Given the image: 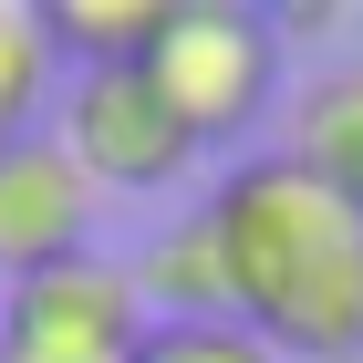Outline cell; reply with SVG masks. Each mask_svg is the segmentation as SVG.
Here are the masks:
<instances>
[{
	"instance_id": "6da1fadb",
	"label": "cell",
	"mask_w": 363,
	"mask_h": 363,
	"mask_svg": "<svg viewBox=\"0 0 363 363\" xmlns=\"http://www.w3.org/2000/svg\"><path fill=\"white\" fill-rule=\"evenodd\" d=\"M218 239L239 280V322L280 363H353L363 353V208L333 197L291 156H239L218 177Z\"/></svg>"
},
{
	"instance_id": "7a4b0ae2",
	"label": "cell",
	"mask_w": 363,
	"mask_h": 363,
	"mask_svg": "<svg viewBox=\"0 0 363 363\" xmlns=\"http://www.w3.org/2000/svg\"><path fill=\"white\" fill-rule=\"evenodd\" d=\"M145 73L187 114L197 145H228L250 135L280 94V21L250 11V0H167V21L145 42Z\"/></svg>"
},
{
	"instance_id": "3957f363",
	"label": "cell",
	"mask_w": 363,
	"mask_h": 363,
	"mask_svg": "<svg viewBox=\"0 0 363 363\" xmlns=\"http://www.w3.org/2000/svg\"><path fill=\"white\" fill-rule=\"evenodd\" d=\"M62 145H73V167L94 177V197H156L177 187V177L208 156V145L187 135V114L156 94V73L145 62H104V73H73V94H62Z\"/></svg>"
},
{
	"instance_id": "277c9868",
	"label": "cell",
	"mask_w": 363,
	"mask_h": 363,
	"mask_svg": "<svg viewBox=\"0 0 363 363\" xmlns=\"http://www.w3.org/2000/svg\"><path fill=\"white\" fill-rule=\"evenodd\" d=\"M145 333L156 322L135 301V270L104 250L0 291V363H135Z\"/></svg>"
},
{
	"instance_id": "5b68a950",
	"label": "cell",
	"mask_w": 363,
	"mask_h": 363,
	"mask_svg": "<svg viewBox=\"0 0 363 363\" xmlns=\"http://www.w3.org/2000/svg\"><path fill=\"white\" fill-rule=\"evenodd\" d=\"M94 250V177L62 135L0 145V280H42Z\"/></svg>"
},
{
	"instance_id": "8992f818",
	"label": "cell",
	"mask_w": 363,
	"mask_h": 363,
	"mask_svg": "<svg viewBox=\"0 0 363 363\" xmlns=\"http://www.w3.org/2000/svg\"><path fill=\"white\" fill-rule=\"evenodd\" d=\"M135 301L145 322H239V280H228V239H218V208H177L135 259Z\"/></svg>"
},
{
	"instance_id": "52a82bcc",
	"label": "cell",
	"mask_w": 363,
	"mask_h": 363,
	"mask_svg": "<svg viewBox=\"0 0 363 363\" xmlns=\"http://www.w3.org/2000/svg\"><path fill=\"white\" fill-rule=\"evenodd\" d=\"M280 156L311 167L333 197L363 208V52L353 62H322V73L280 104Z\"/></svg>"
},
{
	"instance_id": "ba28073f",
	"label": "cell",
	"mask_w": 363,
	"mask_h": 363,
	"mask_svg": "<svg viewBox=\"0 0 363 363\" xmlns=\"http://www.w3.org/2000/svg\"><path fill=\"white\" fill-rule=\"evenodd\" d=\"M52 21V52H73V73H104V62H145L167 0H42Z\"/></svg>"
},
{
	"instance_id": "9c48e42d",
	"label": "cell",
	"mask_w": 363,
	"mask_h": 363,
	"mask_svg": "<svg viewBox=\"0 0 363 363\" xmlns=\"http://www.w3.org/2000/svg\"><path fill=\"white\" fill-rule=\"evenodd\" d=\"M42 94H52V21L42 0H0V145L42 135Z\"/></svg>"
},
{
	"instance_id": "30bf717a",
	"label": "cell",
	"mask_w": 363,
	"mask_h": 363,
	"mask_svg": "<svg viewBox=\"0 0 363 363\" xmlns=\"http://www.w3.org/2000/svg\"><path fill=\"white\" fill-rule=\"evenodd\" d=\"M135 363H280L250 322H156Z\"/></svg>"
}]
</instances>
